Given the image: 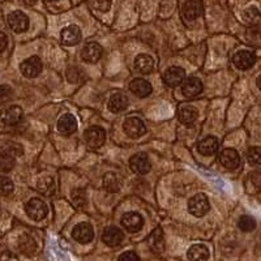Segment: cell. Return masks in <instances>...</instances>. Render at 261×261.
Listing matches in <instances>:
<instances>
[{"instance_id":"cell-20","label":"cell","mask_w":261,"mask_h":261,"mask_svg":"<svg viewBox=\"0 0 261 261\" xmlns=\"http://www.w3.org/2000/svg\"><path fill=\"white\" fill-rule=\"evenodd\" d=\"M197 116H199V111L191 105H184V106L179 107L178 118L183 124H192L197 119Z\"/></svg>"},{"instance_id":"cell-39","label":"cell","mask_w":261,"mask_h":261,"mask_svg":"<svg viewBox=\"0 0 261 261\" xmlns=\"http://www.w3.org/2000/svg\"><path fill=\"white\" fill-rule=\"evenodd\" d=\"M251 180H252V183L255 184V187L260 188L261 190V171H255L251 175Z\"/></svg>"},{"instance_id":"cell-3","label":"cell","mask_w":261,"mask_h":261,"mask_svg":"<svg viewBox=\"0 0 261 261\" xmlns=\"http://www.w3.org/2000/svg\"><path fill=\"white\" fill-rule=\"evenodd\" d=\"M72 237L76 242L79 243H90L94 238V230H93V226L88 222H81L79 225H76L72 230Z\"/></svg>"},{"instance_id":"cell-25","label":"cell","mask_w":261,"mask_h":261,"mask_svg":"<svg viewBox=\"0 0 261 261\" xmlns=\"http://www.w3.org/2000/svg\"><path fill=\"white\" fill-rule=\"evenodd\" d=\"M128 106V99L124 94L122 93H115L111 95L110 101H109V109L113 113H120V111L125 110Z\"/></svg>"},{"instance_id":"cell-23","label":"cell","mask_w":261,"mask_h":261,"mask_svg":"<svg viewBox=\"0 0 261 261\" xmlns=\"http://www.w3.org/2000/svg\"><path fill=\"white\" fill-rule=\"evenodd\" d=\"M201 15V4L196 0H188L183 6V16L186 20L193 21Z\"/></svg>"},{"instance_id":"cell-33","label":"cell","mask_w":261,"mask_h":261,"mask_svg":"<svg viewBox=\"0 0 261 261\" xmlns=\"http://www.w3.org/2000/svg\"><path fill=\"white\" fill-rule=\"evenodd\" d=\"M247 160L251 165H255V166H260L261 165V148L258 146H253L248 150L247 153Z\"/></svg>"},{"instance_id":"cell-35","label":"cell","mask_w":261,"mask_h":261,"mask_svg":"<svg viewBox=\"0 0 261 261\" xmlns=\"http://www.w3.org/2000/svg\"><path fill=\"white\" fill-rule=\"evenodd\" d=\"M92 7L98 12H107L111 7V0H92Z\"/></svg>"},{"instance_id":"cell-41","label":"cell","mask_w":261,"mask_h":261,"mask_svg":"<svg viewBox=\"0 0 261 261\" xmlns=\"http://www.w3.org/2000/svg\"><path fill=\"white\" fill-rule=\"evenodd\" d=\"M21 2H22L24 4H27V6H33V4L36 3L37 0H21Z\"/></svg>"},{"instance_id":"cell-13","label":"cell","mask_w":261,"mask_h":261,"mask_svg":"<svg viewBox=\"0 0 261 261\" xmlns=\"http://www.w3.org/2000/svg\"><path fill=\"white\" fill-rule=\"evenodd\" d=\"M0 119H2V122H3L4 124H17L21 119H22V110H21V107L18 106L6 107V109H3L2 113H0Z\"/></svg>"},{"instance_id":"cell-10","label":"cell","mask_w":261,"mask_h":261,"mask_svg":"<svg viewBox=\"0 0 261 261\" xmlns=\"http://www.w3.org/2000/svg\"><path fill=\"white\" fill-rule=\"evenodd\" d=\"M122 225L124 226V228L129 232H137L143 228L144 220L143 217L140 216L139 213H134V212H129V213H125L122 217Z\"/></svg>"},{"instance_id":"cell-37","label":"cell","mask_w":261,"mask_h":261,"mask_svg":"<svg viewBox=\"0 0 261 261\" xmlns=\"http://www.w3.org/2000/svg\"><path fill=\"white\" fill-rule=\"evenodd\" d=\"M0 261H18L17 256L9 251H3L0 253Z\"/></svg>"},{"instance_id":"cell-18","label":"cell","mask_w":261,"mask_h":261,"mask_svg":"<svg viewBox=\"0 0 261 261\" xmlns=\"http://www.w3.org/2000/svg\"><path fill=\"white\" fill-rule=\"evenodd\" d=\"M129 88L130 92L140 98L148 97V95L151 94V92H153L151 84L149 83V81L144 80V79H135V80L129 84Z\"/></svg>"},{"instance_id":"cell-43","label":"cell","mask_w":261,"mask_h":261,"mask_svg":"<svg viewBox=\"0 0 261 261\" xmlns=\"http://www.w3.org/2000/svg\"><path fill=\"white\" fill-rule=\"evenodd\" d=\"M46 2H57V0H46Z\"/></svg>"},{"instance_id":"cell-19","label":"cell","mask_w":261,"mask_h":261,"mask_svg":"<svg viewBox=\"0 0 261 261\" xmlns=\"http://www.w3.org/2000/svg\"><path fill=\"white\" fill-rule=\"evenodd\" d=\"M76 128H77V122H76V118L73 115H71V114L63 115L59 119V122H58V130H59V134L65 135V136L73 134Z\"/></svg>"},{"instance_id":"cell-15","label":"cell","mask_w":261,"mask_h":261,"mask_svg":"<svg viewBox=\"0 0 261 261\" xmlns=\"http://www.w3.org/2000/svg\"><path fill=\"white\" fill-rule=\"evenodd\" d=\"M202 92V83L200 79L197 77H188L187 80L183 81V86H181V93L184 97L193 98L196 95H199Z\"/></svg>"},{"instance_id":"cell-11","label":"cell","mask_w":261,"mask_h":261,"mask_svg":"<svg viewBox=\"0 0 261 261\" xmlns=\"http://www.w3.org/2000/svg\"><path fill=\"white\" fill-rule=\"evenodd\" d=\"M123 235L122 230L115 226H110V227H106L103 230V234H102V241L105 244H107L109 247H116L123 242Z\"/></svg>"},{"instance_id":"cell-24","label":"cell","mask_w":261,"mask_h":261,"mask_svg":"<svg viewBox=\"0 0 261 261\" xmlns=\"http://www.w3.org/2000/svg\"><path fill=\"white\" fill-rule=\"evenodd\" d=\"M190 261H208L209 249L204 244H195L188 249Z\"/></svg>"},{"instance_id":"cell-21","label":"cell","mask_w":261,"mask_h":261,"mask_svg":"<svg viewBox=\"0 0 261 261\" xmlns=\"http://www.w3.org/2000/svg\"><path fill=\"white\" fill-rule=\"evenodd\" d=\"M135 68L140 72V73L146 74L150 73L153 69H154V60L150 55H146V54H141L135 59Z\"/></svg>"},{"instance_id":"cell-6","label":"cell","mask_w":261,"mask_h":261,"mask_svg":"<svg viewBox=\"0 0 261 261\" xmlns=\"http://www.w3.org/2000/svg\"><path fill=\"white\" fill-rule=\"evenodd\" d=\"M20 68L24 76L33 79L37 77L41 73L42 68H43V64H42V60L38 57H32L21 63Z\"/></svg>"},{"instance_id":"cell-34","label":"cell","mask_w":261,"mask_h":261,"mask_svg":"<svg viewBox=\"0 0 261 261\" xmlns=\"http://www.w3.org/2000/svg\"><path fill=\"white\" fill-rule=\"evenodd\" d=\"M13 192V183L11 179L0 175V195L8 196Z\"/></svg>"},{"instance_id":"cell-30","label":"cell","mask_w":261,"mask_h":261,"mask_svg":"<svg viewBox=\"0 0 261 261\" xmlns=\"http://www.w3.org/2000/svg\"><path fill=\"white\" fill-rule=\"evenodd\" d=\"M20 249L25 255H33L36 252V242L29 235H22L20 238Z\"/></svg>"},{"instance_id":"cell-40","label":"cell","mask_w":261,"mask_h":261,"mask_svg":"<svg viewBox=\"0 0 261 261\" xmlns=\"http://www.w3.org/2000/svg\"><path fill=\"white\" fill-rule=\"evenodd\" d=\"M7 43H8V39H7V36L3 32H0V53L6 50Z\"/></svg>"},{"instance_id":"cell-27","label":"cell","mask_w":261,"mask_h":261,"mask_svg":"<svg viewBox=\"0 0 261 261\" xmlns=\"http://www.w3.org/2000/svg\"><path fill=\"white\" fill-rule=\"evenodd\" d=\"M244 21L247 24L251 25V27H258L261 25V13L258 12V9L255 7H251V8H247L244 11Z\"/></svg>"},{"instance_id":"cell-31","label":"cell","mask_w":261,"mask_h":261,"mask_svg":"<svg viewBox=\"0 0 261 261\" xmlns=\"http://www.w3.org/2000/svg\"><path fill=\"white\" fill-rule=\"evenodd\" d=\"M15 167V157L0 151V171L8 172Z\"/></svg>"},{"instance_id":"cell-28","label":"cell","mask_w":261,"mask_h":261,"mask_svg":"<svg viewBox=\"0 0 261 261\" xmlns=\"http://www.w3.org/2000/svg\"><path fill=\"white\" fill-rule=\"evenodd\" d=\"M103 186L109 192H118L120 190V180L115 174L109 172L103 178Z\"/></svg>"},{"instance_id":"cell-1","label":"cell","mask_w":261,"mask_h":261,"mask_svg":"<svg viewBox=\"0 0 261 261\" xmlns=\"http://www.w3.org/2000/svg\"><path fill=\"white\" fill-rule=\"evenodd\" d=\"M209 208H211L209 200L204 193H197L188 202V209H190L191 214H193L195 217L205 216L208 213Z\"/></svg>"},{"instance_id":"cell-26","label":"cell","mask_w":261,"mask_h":261,"mask_svg":"<svg viewBox=\"0 0 261 261\" xmlns=\"http://www.w3.org/2000/svg\"><path fill=\"white\" fill-rule=\"evenodd\" d=\"M149 246H150L151 251L154 252H162L165 249V242H163L162 232H161L160 228H157L153 234L149 238Z\"/></svg>"},{"instance_id":"cell-42","label":"cell","mask_w":261,"mask_h":261,"mask_svg":"<svg viewBox=\"0 0 261 261\" xmlns=\"http://www.w3.org/2000/svg\"><path fill=\"white\" fill-rule=\"evenodd\" d=\"M257 86H258V89H261V74L258 76V79H257Z\"/></svg>"},{"instance_id":"cell-32","label":"cell","mask_w":261,"mask_h":261,"mask_svg":"<svg viewBox=\"0 0 261 261\" xmlns=\"http://www.w3.org/2000/svg\"><path fill=\"white\" fill-rule=\"evenodd\" d=\"M238 226H239V228L244 232L253 231L256 228V221L255 218H252L251 216H242L241 218H239Z\"/></svg>"},{"instance_id":"cell-22","label":"cell","mask_w":261,"mask_h":261,"mask_svg":"<svg viewBox=\"0 0 261 261\" xmlns=\"http://www.w3.org/2000/svg\"><path fill=\"white\" fill-rule=\"evenodd\" d=\"M199 151L202 155H213L218 150V140L214 136H208L202 139L197 146Z\"/></svg>"},{"instance_id":"cell-29","label":"cell","mask_w":261,"mask_h":261,"mask_svg":"<svg viewBox=\"0 0 261 261\" xmlns=\"http://www.w3.org/2000/svg\"><path fill=\"white\" fill-rule=\"evenodd\" d=\"M0 151L12 155V157H17V155L22 154V146L16 143H12V141H6V143L0 145Z\"/></svg>"},{"instance_id":"cell-4","label":"cell","mask_w":261,"mask_h":261,"mask_svg":"<svg viewBox=\"0 0 261 261\" xmlns=\"http://www.w3.org/2000/svg\"><path fill=\"white\" fill-rule=\"evenodd\" d=\"M25 211H27L28 216H29L32 220L41 221L47 216L48 209L42 200L32 199L30 201H28L27 205H25Z\"/></svg>"},{"instance_id":"cell-36","label":"cell","mask_w":261,"mask_h":261,"mask_svg":"<svg viewBox=\"0 0 261 261\" xmlns=\"http://www.w3.org/2000/svg\"><path fill=\"white\" fill-rule=\"evenodd\" d=\"M12 97V89L8 85H0V103L8 101Z\"/></svg>"},{"instance_id":"cell-12","label":"cell","mask_w":261,"mask_h":261,"mask_svg":"<svg viewBox=\"0 0 261 261\" xmlns=\"http://www.w3.org/2000/svg\"><path fill=\"white\" fill-rule=\"evenodd\" d=\"M102 54H103V50H102L101 46L95 42H89L84 46L83 51H81V57L85 62L95 63L101 59Z\"/></svg>"},{"instance_id":"cell-38","label":"cell","mask_w":261,"mask_h":261,"mask_svg":"<svg viewBox=\"0 0 261 261\" xmlns=\"http://www.w3.org/2000/svg\"><path fill=\"white\" fill-rule=\"evenodd\" d=\"M119 261H139V256L135 252H124L120 255Z\"/></svg>"},{"instance_id":"cell-14","label":"cell","mask_w":261,"mask_h":261,"mask_svg":"<svg viewBox=\"0 0 261 261\" xmlns=\"http://www.w3.org/2000/svg\"><path fill=\"white\" fill-rule=\"evenodd\" d=\"M220 162L223 167L230 170H234L241 165V157L238 151L234 149H225L220 155Z\"/></svg>"},{"instance_id":"cell-8","label":"cell","mask_w":261,"mask_h":261,"mask_svg":"<svg viewBox=\"0 0 261 261\" xmlns=\"http://www.w3.org/2000/svg\"><path fill=\"white\" fill-rule=\"evenodd\" d=\"M8 24L16 33H22L29 28V18L21 11H15L8 16Z\"/></svg>"},{"instance_id":"cell-7","label":"cell","mask_w":261,"mask_h":261,"mask_svg":"<svg viewBox=\"0 0 261 261\" xmlns=\"http://www.w3.org/2000/svg\"><path fill=\"white\" fill-rule=\"evenodd\" d=\"M124 132L132 139H136V137L143 136L146 132V127L144 124V122L139 118H127L124 122Z\"/></svg>"},{"instance_id":"cell-5","label":"cell","mask_w":261,"mask_h":261,"mask_svg":"<svg viewBox=\"0 0 261 261\" xmlns=\"http://www.w3.org/2000/svg\"><path fill=\"white\" fill-rule=\"evenodd\" d=\"M129 166L132 171L140 174V175H145L151 169L150 161L145 153H137V154L132 155L129 161Z\"/></svg>"},{"instance_id":"cell-16","label":"cell","mask_w":261,"mask_h":261,"mask_svg":"<svg viewBox=\"0 0 261 261\" xmlns=\"http://www.w3.org/2000/svg\"><path fill=\"white\" fill-rule=\"evenodd\" d=\"M256 62L255 54L251 51L242 50L238 51L234 55V64L237 65L239 69H248L251 68Z\"/></svg>"},{"instance_id":"cell-2","label":"cell","mask_w":261,"mask_h":261,"mask_svg":"<svg viewBox=\"0 0 261 261\" xmlns=\"http://www.w3.org/2000/svg\"><path fill=\"white\" fill-rule=\"evenodd\" d=\"M105 140H106V132H105L103 128L94 125V127H90L85 130V141L89 148H101L105 144Z\"/></svg>"},{"instance_id":"cell-9","label":"cell","mask_w":261,"mask_h":261,"mask_svg":"<svg viewBox=\"0 0 261 261\" xmlns=\"http://www.w3.org/2000/svg\"><path fill=\"white\" fill-rule=\"evenodd\" d=\"M186 79V71L180 67H171L163 74V83L170 88H175L180 85Z\"/></svg>"},{"instance_id":"cell-17","label":"cell","mask_w":261,"mask_h":261,"mask_svg":"<svg viewBox=\"0 0 261 261\" xmlns=\"http://www.w3.org/2000/svg\"><path fill=\"white\" fill-rule=\"evenodd\" d=\"M81 41V30L76 25H71L62 30V42L67 46L77 45Z\"/></svg>"}]
</instances>
